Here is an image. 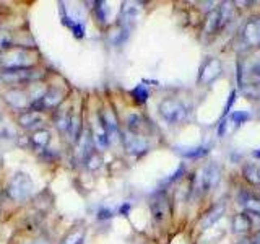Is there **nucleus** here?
<instances>
[{
  "instance_id": "6ab92c4d",
  "label": "nucleus",
  "mask_w": 260,
  "mask_h": 244,
  "mask_svg": "<svg viewBox=\"0 0 260 244\" xmlns=\"http://www.w3.org/2000/svg\"><path fill=\"white\" fill-rule=\"evenodd\" d=\"M247 78L252 86H260V59L255 60L247 70Z\"/></svg>"
},
{
  "instance_id": "a878e982",
  "label": "nucleus",
  "mask_w": 260,
  "mask_h": 244,
  "mask_svg": "<svg viewBox=\"0 0 260 244\" xmlns=\"http://www.w3.org/2000/svg\"><path fill=\"white\" fill-rule=\"evenodd\" d=\"M249 114L246 112V111H236V112H233L231 116H230V119L234 122V124H238V126H241L242 122H246V120H249Z\"/></svg>"
},
{
  "instance_id": "bb28decb",
  "label": "nucleus",
  "mask_w": 260,
  "mask_h": 244,
  "mask_svg": "<svg viewBox=\"0 0 260 244\" xmlns=\"http://www.w3.org/2000/svg\"><path fill=\"white\" fill-rule=\"evenodd\" d=\"M182 173H184V166H179V169L176 171V173H174V174H171V176H169V177L166 179L165 182H166V184H169V182H174L176 179H179V177L182 176Z\"/></svg>"
},
{
  "instance_id": "9b49d317",
  "label": "nucleus",
  "mask_w": 260,
  "mask_h": 244,
  "mask_svg": "<svg viewBox=\"0 0 260 244\" xmlns=\"http://www.w3.org/2000/svg\"><path fill=\"white\" fill-rule=\"evenodd\" d=\"M18 122L23 129H35L41 124V122H43V116H41V112L29 109V111H24L20 114Z\"/></svg>"
},
{
  "instance_id": "a211bd4d",
  "label": "nucleus",
  "mask_w": 260,
  "mask_h": 244,
  "mask_svg": "<svg viewBox=\"0 0 260 244\" xmlns=\"http://www.w3.org/2000/svg\"><path fill=\"white\" fill-rule=\"evenodd\" d=\"M83 239H85V230L83 228H77V230L70 231L65 236L62 244H83Z\"/></svg>"
},
{
  "instance_id": "7ed1b4c3",
  "label": "nucleus",
  "mask_w": 260,
  "mask_h": 244,
  "mask_svg": "<svg viewBox=\"0 0 260 244\" xmlns=\"http://www.w3.org/2000/svg\"><path fill=\"white\" fill-rule=\"evenodd\" d=\"M31 191H32V182H31L29 176L24 174V173H16L10 181V184H8V189H7L10 199L16 200V202L26 200L31 195Z\"/></svg>"
},
{
  "instance_id": "0eeeda50",
  "label": "nucleus",
  "mask_w": 260,
  "mask_h": 244,
  "mask_svg": "<svg viewBox=\"0 0 260 244\" xmlns=\"http://www.w3.org/2000/svg\"><path fill=\"white\" fill-rule=\"evenodd\" d=\"M124 145H125V150L132 155H142L148 150V142H146L142 135L132 134V132H127L124 135Z\"/></svg>"
},
{
  "instance_id": "2f4dec72",
  "label": "nucleus",
  "mask_w": 260,
  "mask_h": 244,
  "mask_svg": "<svg viewBox=\"0 0 260 244\" xmlns=\"http://www.w3.org/2000/svg\"><path fill=\"white\" fill-rule=\"evenodd\" d=\"M226 124H228L226 120H223L221 124H219V130H218V135H219V137H223V135H224V129H226Z\"/></svg>"
},
{
  "instance_id": "72a5a7b5",
  "label": "nucleus",
  "mask_w": 260,
  "mask_h": 244,
  "mask_svg": "<svg viewBox=\"0 0 260 244\" xmlns=\"http://www.w3.org/2000/svg\"><path fill=\"white\" fill-rule=\"evenodd\" d=\"M254 157H255V158H260V150H258V151H254Z\"/></svg>"
},
{
  "instance_id": "ddd939ff",
  "label": "nucleus",
  "mask_w": 260,
  "mask_h": 244,
  "mask_svg": "<svg viewBox=\"0 0 260 244\" xmlns=\"http://www.w3.org/2000/svg\"><path fill=\"white\" fill-rule=\"evenodd\" d=\"M218 169L215 166H208L203 169V173L200 176V191H207L208 187H211L215 182H218Z\"/></svg>"
},
{
  "instance_id": "412c9836",
  "label": "nucleus",
  "mask_w": 260,
  "mask_h": 244,
  "mask_svg": "<svg viewBox=\"0 0 260 244\" xmlns=\"http://www.w3.org/2000/svg\"><path fill=\"white\" fill-rule=\"evenodd\" d=\"M128 132H132V134H138L140 130L145 127V120L142 116H138V114H132V116H128Z\"/></svg>"
},
{
  "instance_id": "39448f33",
  "label": "nucleus",
  "mask_w": 260,
  "mask_h": 244,
  "mask_svg": "<svg viewBox=\"0 0 260 244\" xmlns=\"http://www.w3.org/2000/svg\"><path fill=\"white\" fill-rule=\"evenodd\" d=\"M150 208H151V215L156 222H162L168 214H169V202L165 192H156L151 197L150 202Z\"/></svg>"
},
{
  "instance_id": "1a4fd4ad",
  "label": "nucleus",
  "mask_w": 260,
  "mask_h": 244,
  "mask_svg": "<svg viewBox=\"0 0 260 244\" xmlns=\"http://www.w3.org/2000/svg\"><path fill=\"white\" fill-rule=\"evenodd\" d=\"M49 142H51V132H49V130H44V129H38L36 132H32L29 137L31 146L38 151H44Z\"/></svg>"
},
{
  "instance_id": "f3484780",
  "label": "nucleus",
  "mask_w": 260,
  "mask_h": 244,
  "mask_svg": "<svg viewBox=\"0 0 260 244\" xmlns=\"http://www.w3.org/2000/svg\"><path fill=\"white\" fill-rule=\"evenodd\" d=\"M233 226H234V231L236 233H241V231H247L252 228V222L249 215L246 214H239L234 217V222H233Z\"/></svg>"
},
{
  "instance_id": "b1692460",
  "label": "nucleus",
  "mask_w": 260,
  "mask_h": 244,
  "mask_svg": "<svg viewBox=\"0 0 260 244\" xmlns=\"http://www.w3.org/2000/svg\"><path fill=\"white\" fill-rule=\"evenodd\" d=\"M223 211H224V207H223V205H219V207H218V208H215L213 211H210V214H208V217H207V220H205V222L202 223V228H203V230H207L208 226H211V225H213V223L216 222V220H218L219 217H221V214H223Z\"/></svg>"
},
{
  "instance_id": "9d476101",
  "label": "nucleus",
  "mask_w": 260,
  "mask_h": 244,
  "mask_svg": "<svg viewBox=\"0 0 260 244\" xmlns=\"http://www.w3.org/2000/svg\"><path fill=\"white\" fill-rule=\"evenodd\" d=\"M98 119H100L103 127L106 129V132H108L109 138H111V135H116L117 134L119 126H117V119H116V116H114L112 111L108 109V111L100 112V114H98Z\"/></svg>"
},
{
  "instance_id": "473e14b6",
  "label": "nucleus",
  "mask_w": 260,
  "mask_h": 244,
  "mask_svg": "<svg viewBox=\"0 0 260 244\" xmlns=\"http://www.w3.org/2000/svg\"><path fill=\"white\" fill-rule=\"evenodd\" d=\"M28 244H49V241H46V239H36V241H31Z\"/></svg>"
},
{
  "instance_id": "5701e85b",
  "label": "nucleus",
  "mask_w": 260,
  "mask_h": 244,
  "mask_svg": "<svg viewBox=\"0 0 260 244\" xmlns=\"http://www.w3.org/2000/svg\"><path fill=\"white\" fill-rule=\"evenodd\" d=\"M63 23L67 24V26H70V29L73 31V35H75L77 38H83L85 36V26L81 23L72 21V18H69V16H65V15H63Z\"/></svg>"
},
{
  "instance_id": "c756f323",
  "label": "nucleus",
  "mask_w": 260,
  "mask_h": 244,
  "mask_svg": "<svg viewBox=\"0 0 260 244\" xmlns=\"http://www.w3.org/2000/svg\"><path fill=\"white\" fill-rule=\"evenodd\" d=\"M111 217H112V211L108 208H101L100 214H98V218L100 220H106V218H111Z\"/></svg>"
},
{
  "instance_id": "2eb2a0df",
  "label": "nucleus",
  "mask_w": 260,
  "mask_h": 244,
  "mask_svg": "<svg viewBox=\"0 0 260 244\" xmlns=\"http://www.w3.org/2000/svg\"><path fill=\"white\" fill-rule=\"evenodd\" d=\"M93 140L101 146V148H106V146L109 145V135L108 132H106V129L103 127V124L100 122V119H98V124L93 126Z\"/></svg>"
},
{
  "instance_id": "423d86ee",
  "label": "nucleus",
  "mask_w": 260,
  "mask_h": 244,
  "mask_svg": "<svg viewBox=\"0 0 260 244\" xmlns=\"http://www.w3.org/2000/svg\"><path fill=\"white\" fill-rule=\"evenodd\" d=\"M221 75V62L216 59H208L205 64L202 65L200 70V81L205 85L213 83V81Z\"/></svg>"
},
{
  "instance_id": "6e6552de",
  "label": "nucleus",
  "mask_w": 260,
  "mask_h": 244,
  "mask_svg": "<svg viewBox=\"0 0 260 244\" xmlns=\"http://www.w3.org/2000/svg\"><path fill=\"white\" fill-rule=\"evenodd\" d=\"M242 38L247 41V44L250 46H255V44H260V20H255L252 18L247 24L246 28L242 31Z\"/></svg>"
},
{
  "instance_id": "cd10ccee",
  "label": "nucleus",
  "mask_w": 260,
  "mask_h": 244,
  "mask_svg": "<svg viewBox=\"0 0 260 244\" xmlns=\"http://www.w3.org/2000/svg\"><path fill=\"white\" fill-rule=\"evenodd\" d=\"M234 101H236V92H231V95H230V100H228V103H226V106H224V114L230 112V109L233 108Z\"/></svg>"
},
{
  "instance_id": "aec40b11",
  "label": "nucleus",
  "mask_w": 260,
  "mask_h": 244,
  "mask_svg": "<svg viewBox=\"0 0 260 244\" xmlns=\"http://www.w3.org/2000/svg\"><path fill=\"white\" fill-rule=\"evenodd\" d=\"M221 26V21H219V13L218 10L215 12H211L208 15V18H207V23H205V29L208 35H211V33H216V29Z\"/></svg>"
},
{
  "instance_id": "f257e3e1",
  "label": "nucleus",
  "mask_w": 260,
  "mask_h": 244,
  "mask_svg": "<svg viewBox=\"0 0 260 244\" xmlns=\"http://www.w3.org/2000/svg\"><path fill=\"white\" fill-rule=\"evenodd\" d=\"M43 77V72H39L35 67H16V69H4L0 73L7 85L15 86V85H28L31 81H36Z\"/></svg>"
},
{
  "instance_id": "4be33fe9",
  "label": "nucleus",
  "mask_w": 260,
  "mask_h": 244,
  "mask_svg": "<svg viewBox=\"0 0 260 244\" xmlns=\"http://www.w3.org/2000/svg\"><path fill=\"white\" fill-rule=\"evenodd\" d=\"M148 89L145 88V85H137L134 89H132V98L138 103V104H143L148 100Z\"/></svg>"
},
{
  "instance_id": "c85d7f7f",
  "label": "nucleus",
  "mask_w": 260,
  "mask_h": 244,
  "mask_svg": "<svg viewBox=\"0 0 260 244\" xmlns=\"http://www.w3.org/2000/svg\"><path fill=\"white\" fill-rule=\"evenodd\" d=\"M96 5H98V7H96L98 18H100V21H101V23H104V21H106V15H104V10H103V2H98Z\"/></svg>"
},
{
  "instance_id": "7c9ffc66",
  "label": "nucleus",
  "mask_w": 260,
  "mask_h": 244,
  "mask_svg": "<svg viewBox=\"0 0 260 244\" xmlns=\"http://www.w3.org/2000/svg\"><path fill=\"white\" fill-rule=\"evenodd\" d=\"M128 210H130V203H125V205L120 207V215H128Z\"/></svg>"
},
{
  "instance_id": "4468645a",
  "label": "nucleus",
  "mask_w": 260,
  "mask_h": 244,
  "mask_svg": "<svg viewBox=\"0 0 260 244\" xmlns=\"http://www.w3.org/2000/svg\"><path fill=\"white\" fill-rule=\"evenodd\" d=\"M239 203L241 205L246 208L249 214H255V215H260V200L258 199H254L252 195H249V194H241L239 195Z\"/></svg>"
},
{
  "instance_id": "393cba45",
  "label": "nucleus",
  "mask_w": 260,
  "mask_h": 244,
  "mask_svg": "<svg viewBox=\"0 0 260 244\" xmlns=\"http://www.w3.org/2000/svg\"><path fill=\"white\" fill-rule=\"evenodd\" d=\"M244 174H246V179L252 184H258L260 182V176L257 173V169L254 165H246L244 166Z\"/></svg>"
},
{
  "instance_id": "dca6fc26",
  "label": "nucleus",
  "mask_w": 260,
  "mask_h": 244,
  "mask_svg": "<svg viewBox=\"0 0 260 244\" xmlns=\"http://www.w3.org/2000/svg\"><path fill=\"white\" fill-rule=\"evenodd\" d=\"M5 96L15 98V100H7V101H8V104H10L13 109L21 111V109H26L28 106H31V104L28 103V100H26V96H24L21 92H16V89H13V92H10V93H7Z\"/></svg>"
},
{
  "instance_id": "20e7f679",
  "label": "nucleus",
  "mask_w": 260,
  "mask_h": 244,
  "mask_svg": "<svg viewBox=\"0 0 260 244\" xmlns=\"http://www.w3.org/2000/svg\"><path fill=\"white\" fill-rule=\"evenodd\" d=\"M63 100V93L59 92V89H49L47 93L41 95L39 98H36L35 101H31V111H36V112H41V111H46V109H52V108H57Z\"/></svg>"
},
{
  "instance_id": "f03ea898",
  "label": "nucleus",
  "mask_w": 260,
  "mask_h": 244,
  "mask_svg": "<svg viewBox=\"0 0 260 244\" xmlns=\"http://www.w3.org/2000/svg\"><path fill=\"white\" fill-rule=\"evenodd\" d=\"M159 114L169 124H179L185 119L187 109L181 101L174 100V98H166L159 103Z\"/></svg>"
},
{
  "instance_id": "f8f14e48",
  "label": "nucleus",
  "mask_w": 260,
  "mask_h": 244,
  "mask_svg": "<svg viewBox=\"0 0 260 244\" xmlns=\"http://www.w3.org/2000/svg\"><path fill=\"white\" fill-rule=\"evenodd\" d=\"M176 151L184 158L195 160V158H202V157H205V155H208V146H177Z\"/></svg>"
}]
</instances>
